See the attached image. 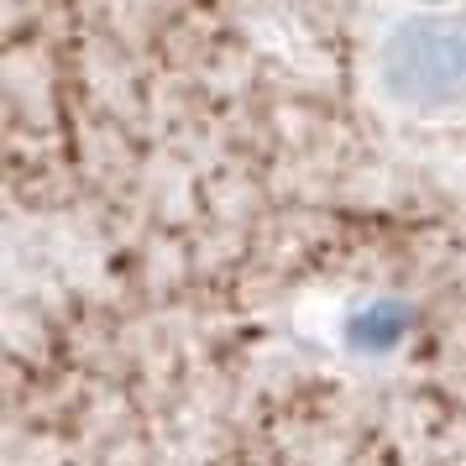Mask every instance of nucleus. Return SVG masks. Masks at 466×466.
<instances>
[{
	"mask_svg": "<svg viewBox=\"0 0 466 466\" xmlns=\"http://www.w3.org/2000/svg\"><path fill=\"white\" fill-rule=\"evenodd\" d=\"M378 95L403 116H466V22H399L378 47Z\"/></svg>",
	"mask_w": 466,
	"mask_h": 466,
	"instance_id": "obj_1",
	"label": "nucleus"
}]
</instances>
